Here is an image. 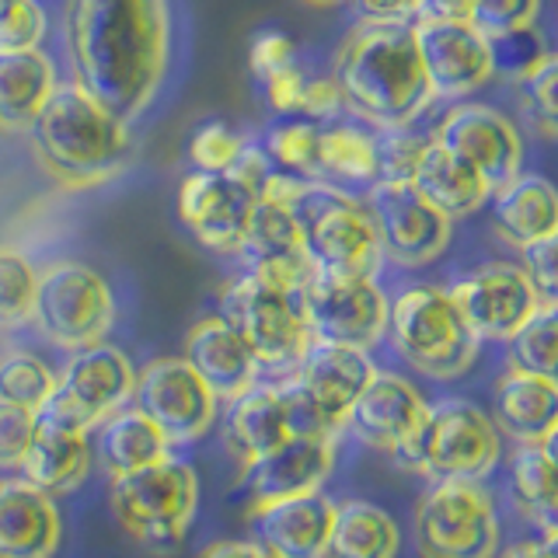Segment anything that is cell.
<instances>
[{"label":"cell","mask_w":558,"mask_h":558,"mask_svg":"<svg viewBox=\"0 0 558 558\" xmlns=\"http://www.w3.org/2000/svg\"><path fill=\"white\" fill-rule=\"evenodd\" d=\"M377 374V366L366 349L353 345H336V342H311L304 360L296 363V371L290 374L301 391L311 398V405L322 412L325 426L342 436L345 415L353 409V401L360 391L371 384Z\"/></svg>","instance_id":"obj_19"},{"label":"cell","mask_w":558,"mask_h":558,"mask_svg":"<svg viewBox=\"0 0 558 558\" xmlns=\"http://www.w3.org/2000/svg\"><path fill=\"white\" fill-rule=\"evenodd\" d=\"M555 244L558 234L541 238L534 244H523L520 248V269L531 279L534 293L541 296V304H555L558 301V262H555Z\"/></svg>","instance_id":"obj_44"},{"label":"cell","mask_w":558,"mask_h":558,"mask_svg":"<svg viewBox=\"0 0 558 558\" xmlns=\"http://www.w3.org/2000/svg\"><path fill=\"white\" fill-rule=\"evenodd\" d=\"M220 318L252 349L258 371L290 377L311 349V328L301 290L269 283L252 272L238 276L220 293Z\"/></svg>","instance_id":"obj_7"},{"label":"cell","mask_w":558,"mask_h":558,"mask_svg":"<svg viewBox=\"0 0 558 558\" xmlns=\"http://www.w3.org/2000/svg\"><path fill=\"white\" fill-rule=\"evenodd\" d=\"M496 558H555V545L545 537H523V541H513L510 548H502V555Z\"/></svg>","instance_id":"obj_52"},{"label":"cell","mask_w":558,"mask_h":558,"mask_svg":"<svg viewBox=\"0 0 558 558\" xmlns=\"http://www.w3.org/2000/svg\"><path fill=\"white\" fill-rule=\"evenodd\" d=\"M196 558H269L266 548L258 541H238V537H223V541H209V545Z\"/></svg>","instance_id":"obj_51"},{"label":"cell","mask_w":558,"mask_h":558,"mask_svg":"<svg viewBox=\"0 0 558 558\" xmlns=\"http://www.w3.org/2000/svg\"><path fill=\"white\" fill-rule=\"evenodd\" d=\"M418 558H496L502 545L496 496L475 478H436L412 513Z\"/></svg>","instance_id":"obj_8"},{"label":"cell","mask_w":558,"mask_h":558,"mask_svg":"<svg viewBox=\"0 0 558 558\" xmlns=\"http://www.w3.org/2000/svg\"><path fill=\"white\" fill-rule=\"evenodd\" d=\"M318 133L307 122H290L269 133V157L287 171L301 174V179H322L318 165Z\"/></svg>","instance_id":"obj_40"},{"label":"cell","mask_w":558,"mask_h":558,"mask_svg":"<svg viewBox=\"0 0 558 558\" xmlns=\"http://www.w3.org/2000/svg\"><path fill=\"white\" fill-rule=\"evenodd\" d=\"M46 28L49 22L39 0H8V4H0V52L39 49Z\"/></svg>","instance_id":"obj_42"},{"label":"cell","mask_w":558,"mask_h":558,"mask_svg":"<svg viewBox=\"0 0 558 558\" xmlns=\"http://www.w3.org/2000/svg\"><path fill=\"white\" fill-rule=\"evenodd\" d=\"M17 471H22L28 482L46 488L49 496L74 493L87 478V471H92V433L70 429V426L49 423V418L35 415L32 444Z\"/></svg>","instance_id":"obj_26"},{"label":"cell","mask_w":558,"mask_h":558,"mask_svg":"<svg viewBox=\"0 0 558 558\" xmlns=\"http://www.w3.org/2000/svg\"><path fill=\"white\" fill-rule=\"evenodd\" d=\"M395 464L436 478H475L485 482L499 468L502 458V436L496 423L482 412L475 401L444 398L426 409L423 423L412 433L405 447H398Z\"/></svg>","instance_id":"obj_4"},{"label":"cell","mask_w":558,"mask_h":558,"mask_svg":"<svg viewBox=\"0 0 558 558\" xmlns=\"http://www.w3.org/2000/svg\"><path fill=\"white\" fill-rule=\"evenodd\" d=\"M130 401L168 436L171 447L203 440L220 415V398L182 356L150 360L136 374Z\"/></svg>","instance_id":"obj_13"},{"label":"cell","mask_w":558,"mask_h":558,"mask_svg":"<svg viewBox=\"0 0 558 558\" xmlns=\"http://www.w3.org/2000/svg\"><path fill=\"white\" fill-rule=\"evenodd\" d=\"M426 144L429 136H418L409 126L380 130L374 136V182H409Z\"/></svg>","instance_id":"obj_38"},{"label":"cell","mask_w":558,"mask_h":558,"mask_svg":"<svg viewBox=\"0 0 558 558\" xmlns=\"http://www.w3.org/2000/svg\"><path fill=\"white\" fill-rule=\"evenodd\" d=\"M43 339L60 349H84L105 342L116 325V296L84 262H52L35 279L32 318Z\"/></svg>","instance_id":"obj_9"},{"label":"cell","mask_w":558,"mask_h":558,"mask_svg":"<svg viewBox=\"0 0 558 558\" xmlns=\"http://www.w3.org/2000/svg\"><path fill=\"white\" fill-rule=\"evenodd\" d=\"M331 81L342 109L377 130L412 126V119L433 101L415 49L412 22H363L339 43Z\"/></svg>","instance_id":"obj_2"},{"label":"cell","mask_w":558,"mask_h":558,"mask_svg":"<svg viewBox=\"0 0 558 558\" xmlns=\"http://www.w3.org/2000/svg\"><path fill=\"white\" fill-rule=\"evenodd\" d=\"M0 4H8V0H0Z\"/></svg>","instance_id":"obj_55"},{"label":"cell","mask_w":558,"mask_h":558,"mask_svg":"<svg viewBox=\"0 0 558 558\" xmlns=\"http://www.w3.org/2000/svg\"><path fill=\"white\" fill-rule=\"evenodd\" d=\"M366 22H412L418 17V0H353Z\"/></svg>","instance_id":"obj_50"},{"label":"cell","mask_w":558,"mask_h":558,"mask_svg":"<svg viewBox=\"0 0 558 558\" xmlns=\"http://www.w3.org/2000/svg\"><path fill=\"white\" fill-rule=\"evenodd\" d=\"M293 63V43L279 32H262L252 43V70L266 81L269 74H276L279 66Z\"/></svg>","instance_id":"obj_48"},{"label":"cell","mask_w":558,"mask_h":558,"mask_svg":"<svg viewBox=\"0 0 558 558\" xmlns=\"http://www.w3.org/2000/svg\"><path fill=\"white\" fill-rule=\"evenodd\" d=\"M301 4H307V8H336V4H342V0H301Z\"/></svg>","instance_id":"obj_54"},{"label":"cell","mask_w":558,"mask_h":558,"mask_svg":"<svg viewBox=\"0 0 558 558\" xmlns=\"http://www.w3.org/2000/svg\"><path fill=\"white\" fill-rule=\"evenodd\" d=\"M182 360L206 380V388L220 401H231L241 391L255 388L262 374L252 349L244 345V339L231 328V322H223L220 314L199 318L189 328Z\"/></svg>","instance_id":"obj_25"},{"label":"cell","mask_w":558,"mask_h":558,"mask_svg":"<svg viewBox=\"0 0 558 558\" xmlns=\"http://www.w3.org/2000/svg\"><path fill=\"white\" fill-rule=\"evenodd\" d=\"M493 227L513 248L558 234V196L545 174H513L493 189Z\"/></svg>","instance_id":"obj_28"},{"label":"cell","mask_w":558,"mask_h":558,"mask_svg":"<svg viewBox=\"0 0 558 558\" xmlns=\"http://www.w3.org/2000/svg\"><path fill=\"white\" fill-rule=\"evenodd\" d=\"M506 496L523 523H531L541 537H558V493H555V450L551 444L517 447L510 458V478H506Z\"/></svg>","instance_id":"obj_32"},{"label":"cell","mask_w":558,"mask_h":558,"mask_svg":"<svg viewBox=\"0 0 558 558\" xmlns=\"http://www.w3.org/2000/svg\"><path fill=\"white\" fill-rule=\"evenodd\" d=\"M234 255H241L244 269L252 276L290 287V290H301L304 279L311 276L301 223H296L293 209L287 203H276V199H258Z\"/></svg>","instance_id":"obj_20"},{"label":"cell","mask_w":558,"mask_h":558,"mask_svg":"<svg viewBox=\"0 0 558 558\" xmlns=\"http://www.w3.org/2000/svg\"><path fill=\"white\" fill-rule=\"evenodd\" d=\"M63 541L57 496L25 475L0 478V558H52Z\"/></svg>","instance_id":"obj_22"},{"label":"cell","mask_w":558,"mask_h":558,"mask_svg":"<svg viewBox=\"0 0 558 558\" xmlns=\"http://www.w3.org/2000/svg\"><path fill=\"white\" fill-rule=\"evenodd\" d=\"M336 436H287L266 458L244 468L252 488V506L276 502L304 493H318L336 468Z\"/></svg>","instance_id":"obj_23"},{"label":"cell","mask_w":558,"mask_h":558,"mask_svg":"<svg viewBox=\"0 0 558 558\" xmlns=\"http://www.w3.org/2000/svg\"><path fill=\"white\" fill-rule=\"evenodd\" d=\"M304 84H307V77L301 74V66H296V63L279 66L276 74H269V77H266V95H269V105H272L276 112H301Z\"/></svg>","instance_id":"obj_47"},{"label":"cell","mask_w":558,"mask_h":558,"mask_svg":"<svg viewBox=\"0 0 558 558\" xmlns=\"http://www.w3.org/2000/svg\"><path fill=\"white\" fill-rule=\"evenodd\" d=\"M363 209L374 223L380 258L395 266L418 269L447 252L453 220L418 196L412 182H374Z\"/></svg>","instance_id":"obj_12"},{"label":"cell","mask_w":558,"mask_h":558,"mask_svg":"<svg viewBox=\"0 0 558 558\" xmlns=\"http://www.w3.org/2000/svg\"><path fill=\"white\" fill-rule=\"evenodd\" d=\"M35 412L0 401V471H17L32 444Z\"/></svg>","instance_id":"obj_45"},{"label":"cell","mask_w":558,"mask_h":558,"mask_svg":"<svg viewBox=\"0 0 558 558\" xmlns=\"http://www.w3.org/2000/svg\"><path fill=\"white\" fill-rule=\"evenodd\" d=\"M499 436L513 440L517 447L531 444H555L558 429V380L527 371H506L496 380L493 415Z\"/></svg>","instance_id":"obj_24"},{"label":"cell","mask_w":558,"mask_h":558,"mask_svg":"<svg viewBox=\"0 0 558 558\" xmlns=\"http://www.w3.org/2000/svg\"><path fill=\"white\" fill-rule=\"evenodd\" d=\"M541 14V0H471L468 22L475 25L485 39H499L520 28H531Z\"/></svg>","instance_id":"obj_41"},{"label":"cell","mask_w":558,"mask_h":558,"mask_svg":"<svg viewBox=\"0 0 558 558\" xmlns=\"http://www.w3.org/2000/svg\"><path fill=\"white\" fill-rule=\"evenodd\" d=\"M409 182L418 196H423L426 203H433L450 220L475 214V209H482L488 203V196H493V189H488V182L482 179V174L433 136H429L423 157H418V165H415Z\"/></svg>","instance_id":"obj_27"},{"label":"cell","mask_w":558,"mask_h":558,"mask_svg":"<svg viewBox=\"0 0 558 558\" xmlns=\"http://www.w3.org/2000/svg\"><path fill=\"white\" fill-rule=\"evenodd\" d=\"M318 165L322 179L374 182V136L353 126L318 133Z\"/></svg>","instance_id":"obj_35"},{"label":"cell","mask_w":558,"mask_h":558,"mask_svg":"<svg viewBox=\"0 0 558 558\" xmlns=\"http://www.w3.org/2000/svg\"><path fill=\"white\" fill-rule=\"evenodd\" d=\"M109 510L116 523L140 548L168 555L185 541L189 523L199 510L196 468L165 458L109 482Z\"/></svg>","instance_id":"obj_5"},{"label":"cell","mask_w":558,"mask_h":558,"mask_svg":"<svg viewBox=\"0 0 558 558\" xmlns=\"http://www.w3.org/2000/svg\"><path fill=\"white\" fill-rule=\"evenodd\" d=\"M307 328L314 342L371 349L388 331V296L374 276H325L311 272L301 287Z\"/></svg>","instance_id":"obj_11"},{"label":"cell","mask_w":558,"mask_h":558,"mask_svg":"<svg viewBox=\"0 0 558 558\" xmlns=\"http://www.w3.org/2000/svg\"><path fill=\"white\" fill-rule=\"evenodd\" d=\"M433 140H440L447 150L475 168L488 189L506 185L523 168V136L493 105H453L440 126L433 130Z\"/></svg>","instance_id":"obj_16"},{"label":"cell","mask_w":558,"mask_h":558,"mask_svg":"<svg viewBox=\"0 0 558 558\" xmlns=\"http://www.w3.org/2000/svg\"><path fill=\"white\" fill-rule=\"evenodd\" d=\"M493 43V60H496V70H510V74H523V70H531L541 57H545V43L537 39L534 25L531 28H520V32H510V35H499V39H488Z\"/></svg>","instance_id":"obj_46"},{"label":"cell","mask_w":558,"mask_h":558,"mask_svg":"<svg viewBox=\"0 0 558 558\" xmlns=\"http://www.w3.org/2000/svg\"><path fill=\"white\" fill-rule=\"evenodd\" d=\"M426 409L429 401L409 377L377 371L353 401L342 429H349L363 447H371L377 453H395L398 447H405L412 440Z\"/></svg>","instance_id":"obj_18"},{"label":"cell","mask_w":558,"mask_h":558,"mask_svg":"<svg viewBox=\"0 0 558 558\" xmlns=\"http://www.w3.org/2000/svg\"><path fill=\"white\" fill-rule=\"evenodd\" d=\"M555 77H558V57H555V52H545V57H541L531 70H523V74L517 77L520 92H523V109H527V119L545 136H555V119H558Z\"/></svg>","instance_id":"obj_39"},{"label":"cell","mask_w":558,"mask_h":558,"mask_svg":"<svg viewBox=\"0 0 558 558\" xmlns=\"http://www.w3.org/2000/svg\"><path fill=\"white\" fill-rule=\"evenodd\" d=\"M241 150H244V140L227 126H220V122L203 126L189 144V154H192V161H196L199 171H227L238 161Z\"/></svg>","instance_id":"obj_43"},{"label":"cell","mask_w":558,"mask_h":558,"mask_svg":"<svg viewBox=\"0 0 558 558\" xmlns=\"http://www.w3.org/2000/svg\"><path fill=\"white\" fill-rule=\"evenodd\" d=\"M388 331L412 371L433 380H458L478 360L482 339L464 325L450 293L440 287H409L388 304Z\"/></svg>","instance_id":"obj_6"},{"label":"cell","mask_w":558,"mask_h":558,"mask_svg":"<svg viewBox=\"0 0 558 558\" xmlns=\"http://www.w3.org/2000/svg\"><path fill=\"white\" fill-rule=\"evenodd\" d=\"M92 433H95L92 453H98V464L105 468L109 478L130 475L136 468L171 458V440L136 405L116 409L109 418H101Z\"/></svg>","instance_id":"obj_30"},{"label":"cell","mask_w":558,"mask_h":558,"mask_svg":"<svg viewBox=\"0 0 558 558\" xmlns=\"http://www.w3.org/2000/svg\"><path fill=\"white\" fill-rule=\"evenodd\" d=\"M258 192L231 171H196L179 189V217L209 252L234 255L244 238Z\"/></svg>","instance_id":"obj_17"},{"label":"cell","mask_w":558,"mask_h":558,"mask_svg":"<svg viewBox=\"0 0 558 558\" xmlns=\"http://www.w3.org/2000/svg\"><path fill=\"white\" fill-rule=\"evenodd\" d=\"M506 349H510L513 371L555 377V366H558V307L541 304L531 318L523 322L510 339H506Z\"/></svg>","instance_id":"obj_34"},{"label":"cell","mask_w":558,"mask_h":558,"mask_svg":"<svg viewBox=\"0 0 558 558\" xmlns=\"http://www.w3.org/2000/svg\"><path fill=\"white\" fill-rule=\"evenodd\" d=\"M32 150L46 174L63 189H98L126 168L130 130L84 87L57 84L32 122Z\"/></svg>","instance_id":"obj_3"},{"label":"cell","mask_w":558,"mask_h":558,"mask_svg":"<svg viewBox=\"0 0 558 558\" xmlns=\"http://www.w3.org/2000/svg\"><path fill=\"white\" fill-rule=\"evenodd\" d=\"M342 109V98H339V87L331 77H318V81H307L304 84V95H301V112L314 116V119H331Z\"/></svg>","instance_id":"obj_49"},{"label":"cell","mask_w":558,"mask_h":558,"mask_svg":"<svg viewBox=\"0 0 558 558\" xmlns=\"http://www.w3.org/2000/svg\"><path fill=\"white\" fill-rule=\"evenodd\" d=\"M136 388V366L122 353L119 345L95 342L74 349V356L57 377V391H52L35 415L60 423L70 429L92 433L101 418H109L116 409L130 405Z\"/></svg>","instance_id":"obj_10"},{"label":"cell","mask_w":558,"mask_h":558,"mask_svg":"<svg viewBox=\"0 0 558 558\" xmlns=\"http://www.w3.org/2000/svg\"><path fill=\"white\" fill-rule=\"evenodd\" d=\"M412 32L433 98H468L493 81V43L468 17H418Z\"/></svg>","instance_id":"obj_14"},{"label":"cell","mask_w":558,"mask_h":558,"mask_svg":"<svg viewBox=\"0 0 558 558\" xmlns=\"http://www.w3.org/2000/svg\"><path fill=\"white\" fill-rule=\"evenodd\" d=\"M336 499L318 493L248 506L255 541L269 558H325Z\"/></svg>","instance_id":"obj_21"},{"label":"cell","mask_w":558,"mask_h":558,"mask_svg":"<svg viewBox=\"0 0 558 558\" xmlns=\"http://www.w3.org/2000/svg\"><path fill=\"white\" fill-rule=\"evenodd\" d=\"M52 391H57V374L43 356L14 349L0 360V401L35 412Z\"/></svg>","instance_id":"obj_36"},{"label":"cell","mask_w":558,"mask_h":558,"mask_svg":"<svg viewBox=\"0 0 558 558\" xmlns=\"http://www.w3.org/2000/svg\"><path fill=\"white\" fill-rule=\"evenodd\" d=\"M471 0H418V17H468Z\"/></svg>","instance_id":"obj_53"},{"label":"cell","mask_w":558,"mask_h":558,"mask_svg":"<svg viewBox=\"0 0 558 558\" xmlns=\"http://www.w3.org/2000/svg\"><path fill=\"white\" fill-rule=\"evenodd\" d=\"M35 279L39 269L22 252L0 248V328H17L32 318Z\"/></svg>","instance_id":"obj_37"},{"label":"cell","mask_w":558,"mask_h":558,"mask_svg":"<svg viewBox=\"0 0 558 558\" xmlns=\"http://www.w3.org/2000/svg\"><path fill=\"white\" fill-rule=\"evenodd\" d=\"M287 436L290 433H287L283 409H279L272 384H255V388L227 401L223 447L241 464V471L252 468L258 458H266V453L283 444Z\"/></svg>","instance_id":"obj_29"},{"label":"cell","mask_w":558,"mask_h":558,"mask_svg":"<svg viewBox=\"0 0 558 558\" xmlns=\"http://www.w3.org/2000/svg\"><path fill=\"white\" fill-rule=\"evenodd\" d=\"M401 527L377 502L339 499L331 517L325 558H398Z\"/></svg>","instance_id":"obj_33"},{"label":"cell","mask_w":558,"mask_h":558,"mask_svg":"<svg viewBox=\"0 0 558 558\" xmlns=\"http://www.w3.org/2000/svg\"><path fill=\"white\" fill-rule=\"evenodd\" d=\"M57 92V70L43 49L0 52V130L28 133Z\"/></svg>","instance_id":"obj_31"},{"label":"cell","mask_w":558,"mask_h":558,"mask_svg":"<svg viewBox=\"0 0 558 558\" xmlns=\"http://www.w3.org/2000/svg\"><path fill=\"white\" fill-rule=\"evenodd\" d=\"M447 293L482 342H506L541 307L531 279L513 262H485Z\"/></svg>","instance_id":"obj_15"},{"label":"cell","mask_w":558,"mask_h":558,"mask_svg":"<svg viewBox=\"0 0 558 558\" xmlns=\"http://www.w3.org/2000/svg\"><path fill=\"white\" fill-rule=\"evenodd\" d=\"M66 52L87 95L136 119L168 74V0H66Z\"/></svg>","instance_id":"obj_1"}]
</instances>
